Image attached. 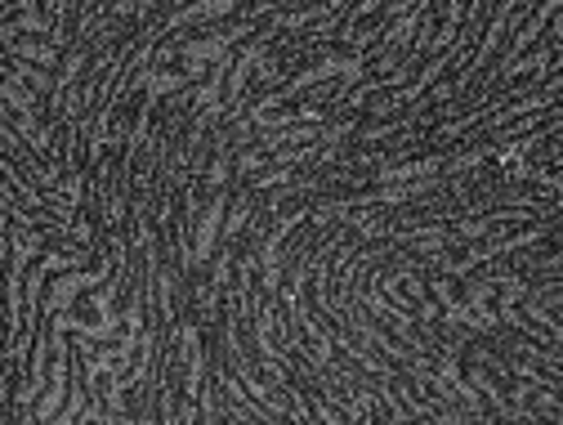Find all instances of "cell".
<instances>
[{
    "label": "cell",
    "mask_w": 563,
    "mask_h": 425,
    "mask_svg": "<svg viewBox=\"0 0 563 425\" xmlns=\"http://www.w3.org/2000/svg\"><path fill=\"white\" fill-rule=\"evenodd\" d=\"M5 121H10V103H5V99H0V126H5Z\"/></svg>",
    "instance_id": "cell-1"
}]
</instances>
